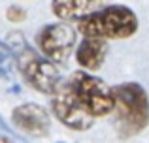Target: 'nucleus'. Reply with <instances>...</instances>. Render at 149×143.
Returning a JSON list of instances; mask_svg holds the SVG:
<instances>
[{
	"mask_svg": "<svg viewBox=\"0 0 149 143\" xmlns=\"http://www.w3.org/2000/svg\"><path fill=\"white\" fill-rule=\"evenodd\" d=\"M106 55H108V44L102 38H91L85 36V40L79 44L76 51V59L79 62L81 68L89 72H96L102 68L106 60Z\"/></svg>",
	"mask_w": 149,
	"mask_h": 143,
	"instance_id": "obj_8",
	"label": "nucleus"
},
{
	"mask_svg": "<svg viewBox=\"0 0 149 143\" xmlns=\"http://www.w3.org/2000/svg\"><path fill=\"white\" fill-rule=\"evenodd\" d=\"M0 132H8V126L4 124V121L0 119Z\"/></svg>",
	"mask_w": 149,
	"mask_h": 143,
	"instance_id": "obj_12",
	"label": "nucleus"
},
{
	"mask_svg": "<svg viewBox=\"0 0 149 143\" xmlns=\"http://www.w3.org/2000/svg\"><path fill=\"white\" fill-rule=\"evenodd\" d=\"M113 124L121 137L140 134L149 124V98L140 83H121L113 88Z\"/></svg>",
	"mask_w": 149,
	"mask_h": 143,
	"instance_id": "obj_1",
	"label": "nucleus"
},
{
	"mask_svg": "<svg viewBox=\"0 0 149 143\" xmlns=\"http://www.w3.org/2000/svg\"><path fill=\"white\" fill-rule=\"evenodd\" d=\"M40 51L53 62H66L76 45V30L66 23L47 25L36 36Z\"/></svg>",
	"mask_w": 149,
	"mask_h": 143,
	"instance_id": "obj_6",
	"label": "nucleus"
},
{
	"mask_svg": "<svg viewBox=\"0 0 149 143\" xmlns=\"http://www.w3.org/2000/svg\"><path fill=\"white\" fill-rule=\"evenodd\" d=\"M70 85L83 107L93 117H104L113 111V88H109L102 79L85 72H76L70 75Z\"/></svg>",
	"mask_w": 149,
	"mask_h": 143,
	"instance_id": "obj_4",
	"label": "nucleus"
},
{
	"mask_svg": "<svg viewBox=\"0 0 149 143\" xmlns=\"http://www.w3.org/2000/svg\"><path fill=\"white\" fill-rule=\"evenodd\" d=\"M10 40L13 49L17 51V66L25 81L36 90L53 94V90L61 81V75H58V70L55 68L53 60H49L45 55L40 57L34 49H30L26 41L23 40V34L13 32L10 34Z\"/></svg>",
	"mask_w": 149,
	"mask_h": 143,
	"instance_id": "obj_3",
	"label": "nucleus"
},
{
	"mask_svg": "<svg viewBox=\"0 0 149 143\" xmlns=\"http://www.w3.org/2000/svg\"><path fill=\"white\" fill-rule=\"evenodd\" d=\"M13 64H15V57L11 53V49L0 41V77L10 79L11 72H13Z\"/></svg>",
	"mask_w": 149,
	"mask_h": 143,
	"instance_id": "obj_10",
	"label": "nucleus"
},
{
	"mask_svg": "<svg viewBox=\"0 0 149 143\" xmlns=\"http://www.w3.org/2000/svg\"><path fill=\"white\" fill-rule=\"evenodd\" d=\"M111 0H53V13L61 19H81Z\"/></svg>",
	"mask_w": 149,
	"mask_h": 143,
	"instance_id": "obj_9",
	"label": "nucleus"
},
{
	"mask_svg": "<svg viewBox=\"0 0 149 143\" xmlns=\"http://www.w3.org/2000/svg\"><path fill=\"white\" fill-rule=\"evenodd\" d=\"M6 17L10 19L11 23H21L23 19L26 17V13H25V10H21V8H17V6H11L10 10L6 11Z\"/></svg>",
	"mask_w": 149,
	"mask_h": 143,
	"instance_id": "obj_11",
	"label": "nucleus"
},
{
	"mask_svg": "<svg viewBox=\"0 0 149 143\" xmlns=\"http://www.w3.org/2000/svg\"><path fill=\"white\" fill-rule=\"evenodd\" d=\"M77 30L91 38L127 40L138 30V17L127 6H108L83 15L77 23Z\"/></svg>",
	"mask_w": 149,
	"mask_h": 143,
	"instance_id": "obj_2",
	"label": "nucleus"
},
{
	"mask_svg": "<svg viewBox=\"0 0 149 143\" xmlns=\"http://www.w3.org/2000/svg\"><path fill=\"white\" fill-rule=\"evenodd\" d=\"M51 107H53V113L57 115V119L66 124L72 130H89L93 126V117L87 109L83 107V104L79 102V98L76 96L70 79L66 81H58L57 88L53 90V98H51Z\"/></svg>",
	"mask_w": 149,
	"mask_h": 143,
	"instance_id": "obj_5",
	"label": "nucleus"
},
{
	"mask_svg": "<svg viewBox=\"0 0 149 143\" xmlns=\"http://www.w3.org/2000/svg\"><path fill=\"white\" fill-rule=\"evenodd\" d=\"M11 121L21 132L32 137H44L51 130V119L47 111L36 104H23L15 107L11 113Z\"/></svg>",
	"mask_w": 149,
	"mask_h": 143,
	"instance_id": "obj_7",
	"label": "nucleus"
}]
</instances>
